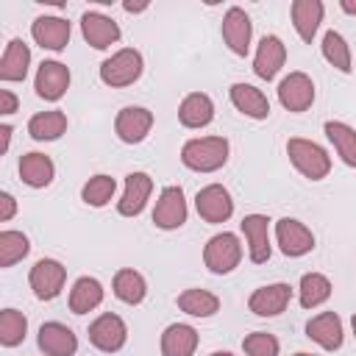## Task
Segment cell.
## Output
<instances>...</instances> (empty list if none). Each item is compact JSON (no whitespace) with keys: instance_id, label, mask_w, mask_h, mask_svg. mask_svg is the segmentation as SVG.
Listing matches in <instances>:
<instances>
[{"instance_id":"6da1fadb","label":"cell","mask_w":356,"mask_h":356,"mask_svg":"<svg viewBox=\"0 0 356 356\" xmlns=\"http://www.w3.org/2000/svg\"><path fill=\"white\" fill-rule=\"evenodd\" d=\"M181 161L195 172H214L228 161V139L225 136H197L184 142Z\"/></svg>"},{"instance_id":"7a4b0ae2","label":"cell","mask_w":356,"mask_h":356,"mask_svg":"<svg viewBox=\"0 0 356 356\" xmlns=\"http://www.w3.org/2000/svg\"><path fill=\"white\" fill-rule=\"evenodd\" d=\"M286 156L295 164V170L309 181H320L331 170V156L325 153V147H320L312 139H300V136L289 139L286 142Z\"/></svg>"},{"instance_id":"3957f363","label":"cell","mask_w":356,"mask_h":356,"mask_svg":"<svg viewBox=\"0 0 356 356\" xmlns=\"http://www.w3.org/2000/svg\"><path fill=\"white\" fill-rule=\"evenodd\" d=\"M139 75H142V53L134 47H122L100 64V81L114 89L131 86L134 81H139Z\"/></svg>"},{"instance_id":"277c9868","label":"cell","mask_w":356,"mask_h":356,"mask_svg":"<svg viewBox=\"0 0 356 356\" xmlns=\"http://www.w3.org/2000/svg\"><path fill=\"white\" fill-rule=\"evenodd\" d=\"M239 259H242V245H239L236 234H228V231L214 234V236L206 242V248H203V261H206V267H209L214 275L231 273V270L239 264Z\"/></svg>"},{"instance_id":"5b68a950","label":"cell","mask_w":356,"mask_h":356,"mask_svg":"<svg viewBox=\"0 0 356 356\" xmlns=\"http://www.w3.org/2000/svg\"><path fill=\"white\" fill-rule=\"evenodd\" d=\"M31 289L39 300H53L61 289H64V281H67V267L56 259H39L33 267H31Z\"/></svg>"},{"instance_id":"8992f818","label":"cell","mask_w":356,"mask_h":356,"mask_svg":"<svg viewBox=\"0 0 356 356\" xmlns=\"http://www.w3.org/2000/svg\"><path fill=\"white\" fill-rule=\"evenodd\" d=\"M125 339H128V328H125V323H122L120 314L106 312V314H100L89 325V342L97 350H103V353H117L125 345Z\"/></svg>"},{"instance_id":"52a82bcc","label":"cell","mask_w":356,"mask_h":356,"mask_svg":"<svg viewBox=\"0 0 356 356\" xmlns=\"http://www.w3.org/2000/svg\"><path fill=\"white\" fill-rule=\"evenodd\" d=\"M153 222H156V228H164V231L181 228L186 222V200H184L181 186H164L161 189L156 209H153Z\"/></svg>"},{"instance_id":"ba28073f","label":"cell","mask_w":356,"mask_h":356,"mask_svg":"<svg viewBox=\"0 0 356 356\" xmlns=\"http://www.w3.org/2000/svg\"><path fill=\"white\" fill-rule=\"evenodd\" d=\"M275 239H278V248L284 256H306L312 248H314V234L300 222V220H292V217H284L275 222Z\"/></svg>"},{"instance_id":"9c48e42d","label":"cell","mask_w":356,"mask_h":356,"mask_svg":"<svg viewBox=\"0 0 356 356\" xmlns=\"http://www.w3.org/2000/svg\"><path fill=\"white\" fill-rule=\"evenodd\" d=\"M278 100L286 111H306L314 103V83L306 72H289L281 83H278Z\"/></svg>"},{"instance_id":"30bf717a","label":"cell","mask_w":356,"mask_h":356,"mask_svg":"<svg viewBox=\"0 0 356 356\" xmlns=\"http://www.w3.org/2000/svg\"><path fill=\"white\" fill-rule=\"evenodd\" d=\"M195 209L206 222H225L234 214V200L225 186L209 184L195 195Z\"/></svg>"},{"instance_id":"8fae6325","label":"cell","mask_w":356,"mask_h":356,"mask_svg":"<svg viewBox=\"0 0 356 356\" xmlns=\"http://www.w3.org/2000/svg\"><path fill=\"white\" fill-rule=\"evenodd\" d=\"M150 128H153V111L142 106H125L114 120V131L125 145H139L150 134Z\"/></svg>"},{"instance_id":"7c38bea8","label":"cell","mask_w":356,"mask_h":356,"mask_svg":"<svg viewBox=\"0 0 356 356\" xmlns=\"http://www.w3.org/2000/svg\"><path fill=\"white\" fill-rule=\"evenodd\" d=\"M250 36H253V25H250V17L245 14V8L239 6H231L222 17V39L228 44L231 53L236 56H248L250 50Z\"/></svg>"},{"instance_id":"4fadbf2b","label":"cell","mask_w":356,"mask_h":356,"mask_svg":"<svg viewBox=\"0 0 356 356\" xmlns=\"http://www.w3.org/2000/svg\"><path fill=\"white\" fill-rule=\"evenodd\" d=\"M33 89L42 100H58L70 89V70L61 61H42L33 78Z\"/></svg>"},{"instance_id":"5bb4252c","label":"cell","mask_w":356,"mask_h":356,"mask_svg":"<svg viewBox=\"0 0 356 356\" xmlns=\"http://www.w3.org/2000/svg\"><path fill=\"white\" fill-rule=\"evenodd\" d=\"M81 33L95 50H106L120 42V25L100 11H86L81 17Z\"/></svg>"},{"instance_id":"9a60e30c","label":"cell","mask_w":356,"mask_h":356,"mask_svg":"<svg viewBox=\"0 0 356 356\" xmlns=\"http://www.w3.org/2000/svg\"><path fill=\"white\" fill-rule=\"evenodd\" d=\"M289 298H292V286L289 284H267V286H259L250 298H248V309L259 317H275L281 314L286 306H289Z\"/></svg>"},{"instance_id":"2e32d148","label":"cell","mask_w":356,"mask_h":356,"mask_svg":"<svg viewBox=\"0 0 356 356\" xmlns=\"http://www.w3.org/2000/svg\"><path fill=\"white\" fill-rule=\"evenodd\" d=\"M150 192H153V178L147 172H128L125 175V192L117 203V211L122 217H136L145 209Z\"/></svg>"},{"instance_id":"e0dca14e","label":"cell","mask_w":356,"mask_h":356,"mask_svg":"<svg viewBox=\"0 0 356 356\" xmlns=\"http://www.w3.org/2000/svg\"><path fill=\"white\" fill-rule=\"evenodd\" d=\"M242 234L248 239V253L253 264H264L270 259V220L264 214H248L242 220Z\"/></svg>"},{"instance_id":"ac0fdd59","label":"cell","mask_w":356,"mask_h":356,"mask_svg":"<svg viewBox=\"0 0 356 356\" xmlns=\"http://www.w3.org/2000/svg\"><path fill=\"white\" fill-rule=\"evenodd\" d=\"M39 348L44 356H75L78 337L72 334V328L53 320V323H44L39 328Z\"/></svg>"},{"instance_id":"d6986e66","label":"cell","mask_w":356,"mask_h":356,"mask_svg":"<svg viewBox=\"0 0 356 356\" xmlns=\"http://www.w3.org/2000/svg\"><path fill=\"white\" fill-rule=\"evenodd\" d=\"M31 36L44 50H64L70 42V22L61 17H36L31 25Z\"/></svg>"},{"instance_id":"ffe728a7","label":"cell","mask_w":356,"mask_h":356,"mask_svg":"<svg viewBox=\"0 0 356 356\" xmlns=\"http://www.w3.org/2000/svg\"><path fill=\"white\" fill-rule=\"evenodd\" d=\"M286 61V47L278 36H264L256 47V56H253V72L264 81H273L278 75V70L284 67Z\"/></svg>"},{"instance_id":"44dd1931","label":"cell","mask_w":356,"mask_h":356,"mask_svg":"<svg viewBox=\"0 0 356 356\" xmlns=\"http://www.w3.org/2000/svg\"><path fill=\"white\" fill-rule=\"evenodd\" d=\"M228 95H231L234 108L242 111L245 117H250V120H264V117H270V100H267V95H264L261 89H256L253 83H231Z\"/></svg>"},{"instance_id":"7402d4cb","label":"cell","mask_w":356,"mask_h":356,"mask_svg":"<svg viewBox=\"0 0 356 356\" xmlns=\"http://www.w3.org/2000/svg\"><path fill=\"white\" fill-rule=\"evenodd\" d=\"M306 337L314 339L325 350H337L342 345V320L334 312H323L306 323Z\"/></svg>"},{"instance_id":"603a6c76","label":"cell","mask_w":356,"mask_h":356,"mask_svg":"<svg viewBox=\"0 0 356 356\" xmlns=\"http://www.w3.org/2000/svg\"><path fill=\"white\" fill-rule=\"evenodd\" d=\"M323 11H325V6L320 0H295L289 6L292 25H295V31H298V36L303 42H312L314 39V33H317V28L323 22Z\"/></svg>"},{"instance_id":"cb8c5ba5","label":"cell","mask_w":356,"mask_h":356,"mask_svg":"<svg viewBox=\"0 0 356 356\" xmlns=\"http://www.w3.org/2000/svg\"><path fill=\"white\" fill-rule=\"evenodd\" d=\"M178 120L184 128H206L214 120V103L203 92H192L178 106Z\"/></svg>"},{"instance_id":"d4e9b609","label":"cell","mask_w":356,"mask_h":356,"mask_svg":"<svg viewBox=\"0 0 356 356\" xmlns=\"http://www.w3.org/2000/svg\"><path fill=\"white\" fill-rule=\"evenodd\" d=\"M197 348V331L186 323H172L161 334V356H192Z\"/></svg>"},{"instance_id":"484cf974","label":"cell","mask_w":356,"mask_h":356,"mask_svg":"<svg viewBox=\"0 0 356 356\" xmlns=\"http://www.w3.org/2000/svg\"><path fill=\"white\" fill-rule=\"evenodd\" d=\"M103 303V284L97 278L81 275L72 289H70V312L72 314H86Z\"/></svg>"},{"instance_id":"4316f807","label":"cell","mask_w":356,"mask_h":356,"mask_svg":"<svg viewBox=\"0 0 356 356\" xmlns=\"http://www.w3.org/2000/svg\"><path fill=\"white\" fill-rule=\"evenodd\" d=\"M53 175H56V167H53L50 156H44V153H25L19 159V178L28 186H33V189L50 186Z\"/></svg>"},{"instance_id":"83f0119b","label":"cell","mask_w":356,"mask_h":356,"mask_svg":"<svg viewBox=\"0 0 356 356\" xmlns=\"http://www.w3.org/2000/svg\"><path fill=\"white\" fill-rule=\"evenodd\" d=\"M28 64H31V50L22 39H11L6 44V53L0 58V78L3 81H22L28 75Z\"/></svg>"},{"instance_id":"f1b7e54d","label":"cell","mask_w":356,"mask_h":356,"mask_svg":"<svg viewBox=\"0 0 356 356\" xmlns=\"http://www.w3.org/2000/svg\"><path fill=\"white\" fill-rule=\"evenodd\" d=\"M67 131V114L58 111V108H50V111H39L28 120V134L36 139V142H53L58 139L61 134Z\"/></svg>"},{"instance_id":"f546056e","label":"cell","mask_w":356,"mask_h":356,"mask_svg":"<svg viewBox=\"0 0 356 356\" xmlns=\"http://www.w3.org/2000/svg\"><path fill=\"white\" fill-rule=\"evenodd\" d=\"M325 136L328 142L334 145L337 156L348 164V167H356V131L345 122H337V120H328L325 122Z\"/></svg>"},{"instance_id":"4dcf8cb0","label":"cell","mask_w":356,"mask_h":356,"mask_svg":"<svg viewBox=\"0 0 356 356\" xmlns=\"http://www.w3.org/2000/svg\"><path fill=\"white\" fill-rule=\"evenodd\" d=\"M114 295H117L122 303H128V306L142 303L145 295H147V284H145L142 273H136V270H131V267L117 270V275H114Z\"/></svg>"},{"instance_id":"1f68e13d","label":"cell","mask_w":356,"mask_h":356,"mask_svg":"<svg viewBox=\"0 0 356 356\" xmlns=\"http://www.w3.org/2000/svg\"><path fill=\"white\" fill-rule=\"evenodd\" d=\"M178 309L192 317H211L220 312V298L209 289H184L178 295Z\"/></svg>"},{"instance_id":"d6a6232c","label":"cell","mask_w":356,"mask_h":356,"mask_svg":"<svg viewBox=\"0 0 356 356\" xmlns=\"http://www.w3.org/2000/svg\"><path fill=\"white\" fill-rule=\"evenodd\" d=\"M298 292H300V306L303 309H314V306H320V303H325L331 298V281L323 273H306L300 278Z\"/></svg>"},{"instance_id":"836d02e7","label":"cell","mask_w":356,"mask_h":356,"mask_svg":"<svg viewBox=\"0 0 356 356\" xmlns=\"http://www.w3.org/2000/svg\"><path fill=\"white\" fill-rule=\"evenodd\" d=\"M323 58L337 67L339 72H350L353 70V61H350V47L345 42V36L339 31H328L323 36Z\"/></svg>"},{"instance_id":"e575fe53","label":"cell","mask_w":356,"mask_h":356,"mask_svg":"<svg viewBox=\"0 0 356 356\" xmlns=\"http://www.w3.org/2000/svg\"><path fill=\"white\" fill-rule=\"evenodd\" d=\"M114 189H117V181H114L111 175L97 172V175H92V178L83 184L81 197H83V203H86V206L100 209V206H106V203L114 197Z\"/></svg>"},{"instance_id":"d590c367","label":"cell","mask_w":356,"mask_h":356,"mask_svg":"<svg viewBox=\"0 0 356 356\" xmlns=\"http://www.w3.org/2000/svg\"><path fill=\"white\" fill-rule=\"evenodd\" d=\"M25 331H28V320L22 312L17 309H3L0 312V342L6 348H14L25 339Z\"/></svg>"},{"instance_id":"8d00e7d4","label":"cell","mask_w":356,"mask_h":356,"mask_svg":"<svg viewBox=\"0 0 356 356\" xmlns=\"http://www.w3.org/2000/svg\"><path fill=\"white\" fill-rule=\"evenodd\" d=\"M31 250L28 236L22 231H3L0 234V267H11L14 261L25 259Z\"/></svg>"},{"instance_id":"74e56055","label":"cell","mask_w":356,"mask_h":356,"mask_svg":"<svg viewBox=\"0 0 356 356\" xmlns=\"http://www.w3.org/2000/svg\"><path fill=\"white\" fill-rule=\"evenodd\" d=\"M242 348H245V356H278V339L267 331L248 334L242 339Z\"/></svg>"},{"instance_id":"f35d334b","label":"cell","mask_w":356,"mask_h":356,"mask_svg":"<svg viewBox=\"0 0 356 356\" xmlns=\"http://www.w3.org/2000/svg\"><path fill=\"white\" fill-rule=\"evenodd\" d=\"M14 211H17V200L8 192H3L0 195V222H8L14 217Z\"/></svg>"},{"instance_id":"ab89813d","label":"cell","mask_w":356,"mask_h":356,"mask_svg":"<svg viewBox=\"0 0 356 356\" xmlns=\"http://www.w3.org/2000/svg\"><path fill=\"white\" fill-rule=\"evenodd\" d=\"M0 111L3 114H14L17 111V97L8 89H0Z\"/></svg>"},{"instance_id":"60d3db41","label":"cell","mask_w":356,"mask_h":356,"mask_svg":"<svg viewBox=\"0 0 356 356\" xmlns=\"http://www.w3.org/2000/svg\"><path fill=\"white\" fill-rule=\"evenodd\" d=\"M122 8H125L128 14H136V11H145V8H147V3H136V6H134V3H122Z\"/></svg>"},{"instance_id":"b9f144b4","label":"cell","mask_w":356,"mask_h":356,"mask_svg":"<svg viewBox=\"0 0 356 356\" xmlns=\"http://www.w3.org/2000/svg\"><path fill=\"white\" fill-rule=\"evenodd\" d=\"M0 134H3V150H8V142H11V125H0Z\"/></svg>"},{"instance_id":"7bdbcfd3","label":"cell","mask_w":356,"mask_h":356,"mask_svg":"<svg viewBox=\"0 0 356 356\" xmlns=\"http://www.w3.org/2000/svg\"><path fill=\"white\" fill-rule=\"evenodd\" d=\"M339 6H342L345 14H356V0H342Z\"/></svg>"},{"instance_id":"ee69618b","label":"cell","mask_w":356,"mask_h":356,"mask_svg":"<svg viewBox=\"0 0 356 356\" xmlns=\"http://www.w3.org/2000/svg\"><path fill=\"white\" fill-rule=\"evenodd\" d=\"M211 356H234V353H228V350H214Z\"/></svg>"},{"instance_id":"f6af8a7d","label":"cell","mask_w":356,"mask_h":356,"mask_svg":"<svg viewBox=\"0 0 356 356\" xmlns=\"http://www.w3.org/2000/svg\"><path fill=\"white\" fill-rule=\"evenodd\" d=\"M350 325H353V337H356V314H353V320H350Z\"/></svg>"},{"instance_id":"bcb514c9","label":"cell","mask_w":356,"mask_h":356,"mask_svg":"<svg viewBox=\"0 0 356 356\" xmlns=\"http://www.w3.org/2000/svg\"><path fill=\"white\" fill-rule=\"evenodd\" d=\"M295 356H314V353H303V350H300V353H295Z\"/></svg>"}]
</instances>
